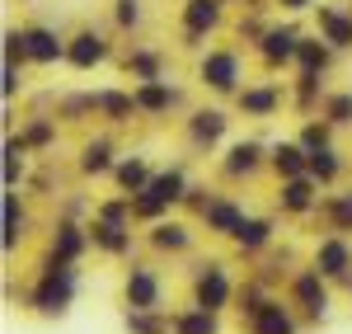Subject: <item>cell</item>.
<instances>
[{"label": "cell", "instance_id": "obj_1", "mask_svg": "<svg viewBox=\"0 0 352 334\" xmlns=\"http://www.w3.org/2000/svg\"><path fill=\"white\" fill-rule=\"evenodd\" d=\"M76 292H80V269L47 254V259L38 264L33 282L24 287V311L43 315V320H61L66 311L76 306Z\"/></svg>", "mask_w": 352, "mask_h": 334}, {"label": "cell", "instance_id": "obj_32", "mask_svg": "<svg viewBox=\"0 0 352 334\" xmlns=\"http://www.w3.org/2000/svg\"><path fill=\"white\" fill-rule=\"evenodd\" d=\"M310 174L320 179V189H324V184H333V179L343 174V160H338V151H333V146H315V151H310Z\"/></svg>", "mask_w": 352, "mask_h": 334}, {"label": "cell", "instance_id": "obj_30", "mask_svg": "<svg viewBox=\"0 0 352 334\" xmlns=\"http://www.w3.org/2000/svg\"><path fill=\"white\" fill-rule=\"evenodd\" d=\"M320 217L329 222V231H343V236H352V189H348V194L320 198Z\"/></svg>", "mask_w": 352, "mask_h": 334}, {"label": "cell", "instance_id": "obj_16", "mask_svg": "<svg viewBox=\"0 0 352 334\" xmlns=\"http://www.w3.org/2000/svg\"><path fill=\"white\" fill-rule=\"evenodd\" d=\"M258 52H263V61L268 66H287V61H296V52H300V33L296 28H263L258 33Z\"/></svg>", "mask_w": 352, "mask_h": 334}, {"label": "cell", "instance_id": "obj_6", "mask_svg": "<svg viewBox=\"0 0 352 334\" xmlns=\"http://www.w3.org/2000/svg\"><path fill=\"white\" fill-rule=\"evenodd\" d=\"M310 325L300 320V311L287 302V292H268L258 306L240 315V334H305Z\"/></svg>", "mask_w": 352, "mask_h": 334}, {"label": "cell", "instance_id": "obj_2", "mask_svg": "<svg viewBox=\"0 0 352 334\" xmlns=\"http://www.w3.org/2000/svg\"><path fill=\"white\" fill-rule=\"evenodd\" d=\"M282 292H287V302L300 311V320H305L310 330L324 325L329 315H333V292H338V287H333L315 264H296L292 278L282 282Z\"/></svg>", "mask_w": 352, "mask_h": 334}, {"label": "cell", "instance_id": "obj_28", "mask_svg": "<svg viewBox=\"0 0 352 334\" xmlns=\"http://www.w3.org/2000/svg\"><path fill=\"white\" fill-rule=\"evenodd\" d=\"M89 109H99L109 123H127L132 113H141L136 109V94H122V90H99V94L89 99Z\"/></svg>", "mask_w": 352, "mask_h": 334}, {"label": "cell", "instance_id": "obj_7", "mask_svg": "<svg viewBox=\"0 0 352 334\" xmlns=\"http://www.w3.org/2000/svg\"><path fill=\"white\" fill-rule=\"evenodd\" d=\"M310 264H315L338 292H352V236L324 231V236L310 245Z\"/></svg>", "mask_w": 352, "mask_h": 334}, {"label": "cell", "instance_id": "obj_17", "mask_svg": "<svg viewBox=\"0 0 352 334\" xmlns=\"http://www.w3.org/2000/svg\"><path fill=\"white\" fill-rule=\"evenodd\" d=\"M263 160H268V156H263V146H258V141H235V146L226 151V160H221V174L240 184V179H249V174H258Z\"/></svg>", "mask_w": 352, "mask_h": 334}, {"label": "cell", "instance_id": "obj_38", "mask_svg": "<svg viewBox=\"0 0 352 334\" xmlns=\"http://www.w3.org/2000/svg\"><path fill=\"white\" fill-rule=\"evenodd\" d=\"M324 118L329 123H352V94H333L324 104Z\"/></svg>", "mask_w": 352, "mask_h": 334}, {"label": "cell", "instance_id": "obj_24", "mask_svg": "<svg viewBox=\"0 0 352 334\" xmlns=\"http://www.w3.org/2000/svg\"><path fill=\"white\" fill-rule=\"evenodd\" d=\"M226 127H230V118H226L221 109H197V113L188 118V137H192V146H217Z\"/></svg>", "mask_w": 352, "mask_h": 334}, {"label": "cell", "instance_id": "obj_29", "mask_svg": "<svg viewBox=\"0 0 352 334\" xmlns=\"http://www.w3.org/2000/svg\"><path fill=\"white\" fill-rule=\"evenodd\" d=\"M277 104H282V90H277V85H244L240 90V109L249 113V118H268Z\"/></svg>", "mask_w": 352, "mask_h": 334}, {"label": "cell", "instance_id": "obj_22", "mask_svg": "<svg viewBox=\"0 0 352 334\" xmlns=\"http://www.w3.org/2000/svg\"><path fill=\"white\" fill-rule=\"evenodd\" d=\"M24 48H28V61H38V66H52V61L66 56V43L52 28H24Z\"/></svg>", "mask_w": 352, "mask_h": 334}, {"label": "cell", "instance_id": "obj_26", "mask_svg": "<svg viewBox=\"0 0 352 334\" xmlns=\"http://www.w3.org/2000/svg\"><path fill=\"white\" fill-rule=\"evenodd\" d=\"M127 334H174V311H122Z\"/></svg>", "mask_w": 352, "mask_h": 334}, {"label": "cell", "instance_id": "obj_9", "mask_svg": "<svg viewBox=\"0 0 352 334\" xmlns=\"http://www.w3.org/2000/svg\"><path fill=\"white\" fill-rule=\"evenodd\" d=\"M244 217H249V212H244V202H240V198L212 194L207 202H202V212H197V226H202L207 236H217V240H230V236L240 231Z\"/></svg>", "mask_w": 352, "mask_h": 334}, {"label": "cell", "instance_id": "obj_18", "mask_svg": "<svg viewBox=\"0 0 352 334\" xmlns=\"http://www.w3.org/2000/svg\"><path fill=\"white\" fill-rule=\"evenodd\" d=\"M221 5H226V0H188V5H184V28H188V43H202V38L221 24Z\"/></svg>", "mask_w": 352, "mask_h": 334}, {"label": "cell", "instance_id": "obj_35", "mask_svg": "<svg viewBox=\"0 0 352 334\" xmlns=\"http://www.w3.org/2000/svg\"><path fill=\"white\" fill-rule=\"evenodd\" d=\"M127 71L136 81H160V56L155 52H132L127 56Z\"/></svg>", "mask_w": 352, "mask_h": 334}, {"label": "cell", "instance_id": "obj_33", "mask_svg": "<svg viewBox=\"0 0 352 334\" xmlns=\"http://www.w3.org/2000/svg\"><path fill=\"white\" fill-rule=\"evenodd\" d=\"M24 156H28L24 137H5V189L24 184Z\"/></svg>", "mask_w": 352, "mask_h": 334}, {"label": "cell", "instance_id": "obj_39", "mask_svg": "<svg viewBox=\"0 0 352 334\" xmlns=\"http://www.w3.org/2000/svg\"><path fill=\"white\" fill-rule=\"evenodd\" d=\"M113 19L122 28H136L141 24V10H136V0H118V10H113Z\"/></svg>", "mask_w": 352, "mask_h": 334}, {"label": "cell", "instance_id": "obj_34", "mask_svg": "<svg viewBox=\"0 0 352 334\" xmlns=\"http://www.w3.org/2000/svg\"><path fill=\"white\" fill-rule=\"evenodd\" d=\"M296 61H300V76H324L329 71V43L324 38H320V43H305V38H300Z\"/></svg>", "mask_w": 352, "mask_h": 334}, {"label": "cell", "instance_id": "obj_12", "mask_svg": "<svg viewBox=\"0 0 352 334\" xmlns=\"http://www.w3.org/2000/svg\"><path fill=\"white\" fill-rule=\"evenodd\" d=\"M89 250H94L89 226H80L76 217H61V222L52 226V240H47V254H52V259H61V264H80Z\"/></svg>", "mask_w": 352, "mask_h": 334}, {"label": "cell", "instance_id": "obj_14", "mask_svg": "<svg viewBox=\"0 0 352 334\" xmlns=\"http://www.w3.org/2000/svg\"><path fill=\"white\" fill-rule=\"evenodd\" d=\"M89 240H94V254H104V259H132L136 254L132 226L104 222V217H89Z\"/></svg>", "mask_w": 352, "mask_h": 334}, {"label": "cell", "instance_id": "obj_31", "mask_svg": "<svg viewBox=\"0 0 352 334\" xmlns=\"http://www.w3.org/2000/svg\"><path fill=\"white\" fill-rule=\"evenodd\" d=\"M113 146L104 137H94V141H85V151H80V169L85 174H113Z\"/></svg>", "mask_w": 352, "mask_h": 334}, {"label": "cell", "instance_id": "obj_37", "mask_svg": "<svg viewBox=\"0 0 352 334\" xmlns=\"http://www.w3.org/2000/svg\"><path fill=\"white\" fill-rule=\"evenodd\" d=\"M296 141L305 146V151H315V146H329V118H324V123H305Z\"/></svg>", "mask_w": 352, "mask_h": 334}, {"label": "cell", "instance_id": "obj_3", "mask_svg": "<svg viewBox=\"0 0 352 334\" xmlns=\"http://www.w3.org/2000/svg\"><path fill=\"white\" fill-rule=\"evenodd\" d=\"M235 292H240V282L226 269V259H197L188 269V302L192 306H207V311H217V315H226V311H235Z\"/></svg>", "mask_w": 352, "mask_h": 334}, {"label": "cell", "instance_id": "obj_19", "mask_svg": "<svg viewBox=\"0 0 352 334\" xmlns=\"http://www.w3.org/2000/svg\"><path fill=\"white\" fill-rule=\"evenodd\" d=\"M174 334H226V320L207 306H174Z\"/></svg>", "mask_w": 352, "mask_h": 334}, {"label": "cell", "instance_id": "obj_10", "mask_svg": "<svg viewBox=\"0 0 352 334\" xmlns=\"http://www.w3.org/2000/svg\"><path fill=\"white\" fill-rule=\"evenodd\" d=\"M277 212L282 217H310L320 212V179L315 174H292L277 184Z\"/></svg>", "mask_w": 352, "mask_h": 334}, {"label": "cell", "instance_id": "obj_23", "mask_svg": "<svg viewBox=\"0 0 352 334\" xmlns=\"http://www.w3.org/2000/svg\"><path fill=\"white\" fill-rule=\"evenodd\" d=\"M136 109L141 113H169L179 104V94H174V85L169 81H136Z\"/></svg>", "mask_w": 352, "mask_h": 334}, {"label": "cell", "instance_id": "obj_20", "mask_svg": "<svg viewBox=\"0 0 352 334\" xmlns=\"http://www.w3.org/2000/svg\"><path fill=\"white\" fill-rule=\"evenodd\" d=\"M109 56V43L94 33V28H85V33H76L71 43H66V61L76 66V71H89V66H99Z\"/></svg>", "mask_w": 352, "mask_h": 334}, {"label": "cell", "instance_id": "obj_36", "mask_svg": "<svg viewBox=\"0 0 352 334\" xmlns=\"http://www.w3.org/2000/svg\"><path fill=\"white\" fill-rule=\"evenodd\" d=\"M19 137H24L28 151H33V146H52V141H56V127H52V123H28Z\"/></svg>", "mask_w": 352, "mask_h": 334}, {"label": "cell", "instance_id": "obj_25", "mask_svg": "<svg viewBox=\"0 0 352 334\" xmlns=\"http://www.w3.org/2000/svg\"><path fill=\"white\" fill-rule=\"evenodd\" d=\"M151 179H155V169L146 165V156H127V160L113 165V184H118V194H141Z\"/></svg>", "mask_w": 352, "mask_h": 334}, {"label": "cell", "instance_id": "obj_13", "mask_svg": "<svg viewBox=\"0 0 352 334\" xmlns=\"http://www.w3.org/2000/svg\"><path fill=\"white\" fill-rule=\"evenodd\" d=\"M197 81L207 85V90H217V94H235L240 90V56L230 52V48L207 52L202 66H197Z\"/></svg>", "mask_w": 352, "mask_h": 334}, {"label": "cell", "instance_id": "obj_11", "mask_svg": "<svg viewBox=\"0 0 352 334\" xmlns=\"http://www.w3.org/2000/svg\"><path fill=\"white\" fill-rule=\"evenodd\" d=\"M28 240V212H24V198L19 189H5L0 198V254L14 259V250Z\"/></svg>", "mask_w": 352, "mask_h": 334}, {"label": "cell", "instance_id": "obj_8", "mask_svg": "<svg viewBox=\"0 0 352 334\" xmlns=\"http://www.w3.org/2000/svg\"><path fill=\"white\" fill-rule=\"evenodd\" d=\"M141 240H146V250H151V254H169V259H179V254H192L197 231H192V222L160 217V222H151L146 231H141Z\"/></svg>", "mask_w": 352, "mask_h": 334}, {"label": "cell", "instance_id": "obj_15", "mask_svg": "<svg viewBox=\"0 0 352 334\" xmlns=\"http://www.w3.org/2000/svg\"><path fill=\"white\" fill-rule=\"evenodd\" d=\"M272 240H277V222H272V217H254V212H249L240 222V231L230 236V245H235L244 259H263V254L272 250Z\"/></svg>", "mask_w": 352, "mask_h": 334}, {"label": "cell", "instance_id": "obj_27", "mask_svg": "<svg viewBox=\"0 0 352 334\" xmlns=\"http://www.w3.org/2000/svg\"><path fill=\"white\" fill-rule=\"evenodd\" d=\"M320 38L329 48H352V14L333 10V5H320Z\"/></svg>", "mask_w": 352, "mask_h": 334}, {"label": "cell", "instance_id": "obj_5", "mask_svg": "<svg viewBox=\"0 0 352 334\" xmlns=\"http://www.w3.org/2000/svg\"><path fill=\"white\" fill-rule=\"evenodd\" d=\"M188 179H184V169H160L141 194H132V207H136V222H160V217H169V207H179L184 198H188Z\"/></svg>", "mask_w": 352, "mask_h": 334}, {"label": "cell", "instance_id": "obj_40", "mask_svg": "<svg viewBox=\"0 0 352 334\" xmlns=\"http://www.w3.org/2000/svg\"><path fill=\"white\" fill-rule=\"evenodd\" d=\"M277 5H282V10H310L315 0H277Z\"/></svg>", "mask_w": 352, "mask_h": 334}, {"label": "cell", "instance_id": "obj_21", "mask_svg": "<svg viewBox=\"0 0 352 334\" xmlns=\"http://www.w3.org/2000/svg\"><path fill=\"white\" fill-rule=\"evenodd\" d=\"M268 165L277 169V179H292V174H310V151L300 141H277L268 156Z\"/></svg>", "mask_w": 352, "mask_h": 334}, {"label": "cell", "instance_id": "obj_4", "mask_svg": "<svg viewBox=\"0 0 352 334\" xmlns=\"http://www.w3.org/2000/svg\"><path fill=\"white\" fill-rule=\"evenodd\" d=\"M169 282L151 259H127L122 269V311H164Z\"/></svg>", "mask_w": 352, "mask_h": 334}]
</instances>
